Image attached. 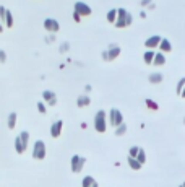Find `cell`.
I'll return each mask as SVG.
<instances>
[{
	"label": "cell",
	"instance_id": "1",
	"mask_svg": "<svg viewBox=\"0 0 185 187\" xmlns=\"http://www.w3.org/2000/svg\"><path fill=\"white\" fill-rule=\"evenodd\" d=\"M47 155V150H45V143L42 140H36L33 145V158L34 159H44Z\"/></svg>",
	"mask_w": 185,
	"mask_h": 187
},
{
	"label": "cell",
	"instance_id": "2",
	"mask_svg": "<svg viewBox=\"0 0 185 187\" xmlns=\"http://www.w3.org/2000/svg\"><path fill=\"white\" fill-rule=\"evenodd\" d=\"M94 129L96 132H99V134H102V132H106V129H107V122H106V112L104 111H98L94 116Z\"/></svg>",
	"mask_w": 185,
	"mask_h": 187
},
{
	"label": "cell",
	"instance_id": "3",
	"mask_svg": "<svg viewBox=\"0 0 185 187\" xmlns=\"http://www.w3.org/2000/svg\"><path fill=\"white\" fill-rule=\"evenodd\" d=\"M84 163H86V159L83 158V156H78V155H73L70 159V166H72V173L73 174H78L81 173V169H83Z\"/></svg>",
	"mask_w": 185,
	"mask_h": 187
},
{
	"label": "cell",
	"instance_id": "4",
	"mask_svg": "<svg viewBox=\"0 0 185 187\" xmlns=\"http://www.w3.org/2000/svg\"><path fill=\"white\" fill-rule=\"evenodd\" d=\"M44 29L47 33H57L60 29V25L55 18H45L44 20Z\"/></svg>",
	"mask_w": 185,
	"mask_h": 187
},
{
	"label": "cell",
	"instance_id": "5",
	"mask_svg": "<svg viewBox=\"0 0 185 187\" xmlns=\"http://www.w3.org/2000/svg\"><path fill=\"white\" fill-rule=\"evenodd\" d=\"M109 122H111V125H114V127L122 125V114H120V111L111 109V112H109Z\"/></svg>",
	"mask_w": 185,
	"mask_h": 187
},
{
	"label": "cell",
	"instance_id": "6",
	"mask_svg": "<svg viewBox=\"0 0 185 187\" xmlns=\"http://www.w3.org/2000/svg\"><path fill=\"white\" fill-rule=\"evenodd\" d=\"M63 130V120H55V122L50 125V137L52 138H59L62 135Z\"/></svg>",
	"mask_w": 185,
	"mask_h": 187
},
{
	"label": "cell",
	"instance_id": "7",
	"mask_svg": "<svg viewBox=\"0 0 185 187\" xmlns=\"http://www.w3.org/2000/svg\"><path fill=\"white\" fill-rule=\"evenodd\" d=\"M75 11H77L80 16H88V15H91L89 5L84 4V2H77V4H75Z\"/></svg>",
	"mask_w": 185,
	"mask_h": 187
},
{
	"label": "cell",
	"instance_id": "8",
	"mask_svg": "<svg viewBox=\"0 0 185 187\" xmlns=\"http://www.w3.org/2000/svg\"><path fill=\"white\" fill-rule=\"evenodd\" d=\"M42 99H44L49 106H55V104H57V95L54 91H50V90L42 91Z\"/></svg>",
	"mask_w": 185,
	"mask_h": 187
},
{
	"label": "cell",
	"instance_id": "9",
	"mask_svg": "<svg viewBox=\"0 0 185 187\" xmlns=\"http://www.w3.org/2000/svg\"><path fill=\"white\" fill-rule=\"evenodd\" d=\"M117 15H119V18H117V21H115V25L117 26H125L130 23V15L125 13V10H119L117 11Z\"/></svg>",
	"mask_w": 185,
	"mask_h": 187
},
{
	"label": "cell",
	"instance_id": "10",
	"mask_svg": "<svg viewBox=\"0 0 185 187\" xmlns=\"http://www.w3.org/2000/svg\"><path fill=\"white\" fill-rule=\"evenodd\" d=\"M15 151L18 153V155H23V153L26 151V146H25V143H23V140H21V137L18 135L16 138H15Z\"/></svg>",
	"mask_w": 185,
	"mask_h": 187
},
{
	"label": "cell",
	"instance_id": "11",
	"mask_svg": "<svg viewBox=\"0 0 185 187\" xmlns=\"http://www.w3.org/2000/svg\"><path fill=\"white\" fill-rule=\"evenodd\" d=\"M89 104H91V99H89L88 95H81V96L77 98V106L78 107H84V106H89Z\"/></svg>",
	"mask_w": 185,
	"mask_h": 187
},
{
	"label": "cell",
	"instance_id": "12",
	"mask_svg": "<svg viewBox=\"0 0 185 187\" xmlns=\"http://www.w3.org/2000/svg\"><path fill=\"white\" fill-rule=\"evenodd\" d=\"M7 127L10 129V130L16 127V112H10V114H8V117H7Z\"/></svg>",
	"mask_w": 185,
	"mask_h": 187
},
{
	"label": "cell",
	"instance_id": "13",
	"mask_svg": "<svg viewBox=\"0 0 185 187\" xmlns=\"http://www.w3.org/2000/svg\"><path fill=\"white\" fill-rule=\"evenodd\" d=\"M5 26H7V28H11V26H13V15H11L10 10H7V16H5Z\"/></svg>",
	"mask_w": 185,
	"mask_h": 187
},
{
	"label": "cell",
	"instance_id": "14",
	"mask_svg": "<svg viewBox=\"0 0 185 187\" xmlns=\"http://www.w3.org/2000/svg\"><path fill=\"white\" fill-rule=\"evenodd\" d=\"M128 164H130L132 169H140V168H141V164L138 163V159H136V158H130V156H128Z\"/></svg>",
	"mask_w": 185,
	"mask_h": 187
},
{
	"label": "cell",
	"instance_id": "15",
	"mask_svg": "<svg viewBox=\"0 0 185 187\" xmlns=\"http://www.w3.org/2000/svg\"><path fill=\"white\" fill-rule=\"evenodd\" d=\"M93 182H94V177H93V176H86V177H83V181H81V187H89Z\"/></svg>",
	"mask_w": 185,
	"mask_h": 187
},
{
	"label": "cell",
	"instance_id": "16",
	"mask_svg": "<svg viewBox=\"0 0 185 187\" xmlns=\"http://www.w3.org/2000/svg\"><path fill=\"white\" fill-rule=\"evenodd\" d=\"M20 137H21V140H23V143H25V146L28 148V143H29V132L28 130H23L20 134Z\"/></svg>",
	"mask_w": 185,
	"mask_h": 187
},
{
	"label": "cell",
	"instance_id": "17",
	"mask_svg": "<svg viewBox=\"0 0 185 187\" xmlns=\"http://www.w3.org/2000/svg\"><path fill=\"white\" fill-rule=\"evenodd\" d=\"M107 54H109V60H112L114 57L119 55V47H117V46H111V50H109Z\"/></svg>",
	"mask_w": 185,
	"mask_h": 187
},
{
	"label": "cell",
	"instance_id": "18",
	"mask_svg": "<svg viewBox=\"0 0 185 187\" xmlns=\"http://www.w3.org/2000/svg\"><path fill=\"white\" fill-rule=\"evenodd\" d=\"M38 111H39L41 114H45V112H47V107H45V104H44L42 101L38 102Z\"/></svg>",
	"mask_w": 185,
	"mask_h": 187
},
{
	"label": "cell",
	"instance_id": "19",
	"mask_svg": "<svg viewBox=\"0 0 185 187\" xmlns=\"http://www.w3.org/2000/svg\"><path fill=\"white\" fill-rule=\"evenodd\" d=\"M5 16H7V8H5L4 5H0V20L5 21Z\"/></svg>",
	"mask_w": 185,
	"mask_h": 187
},
{
	"label": "cell",
	"instance_id": "20",
	"mask_svg": "<svg viewBox=\"0 0 185 187\" xmlns=\"http://www.w3.org/2000/svg\"><path fill=\"white\" fill-rule=\"evenodd\" d=\"M138 151H140V148L132 146V148H130V158H136V156H138Z\"/></svg>",
	"mask_w": 185,
	"mask_h": 187
},
{
	"label": "cell",
	"instance_id": "21",
	"mask_svg": "<svg viewBox=\"0 0 185 187\" xmlns=\"http://www.w3.org/2000/svg\"><path fill=\"white\" fill-rule=\"evenodd\" d=\"M115 15H117V13H115V10H111V11L107 13V20H109L111 23H115Z\"/></svg>",
	"mask_w": 185,
	"mask_h": 187
},
{
	"label": "cell",
	"instance_id": "22",
	"mask_svg": "<svg viewBox=\"0 0 185 187\" xmlns=\"http://www.w3.org/2000/svg\"><path fill=\"white\" fill-rule=\"evenodd\" d=\"M125 130H127V127L122 124V125H119V127L115 129V134H117V135H123V134H125Z\"/></svg>",
	"mask_w": 185,
	"mask_h": 187
},
{
	"label": "cell",
	"instance_id": "23",
	"mask_svg": "<svg viewBox=\"0 0 185 187\" xmlns=\"http://www.w3.org/2000/svg\"><path fill=\"white\" fill-rule=\"evenodd\" d=\"M136 159H138V163H140V164H143V163H145V153H143V150H140V151H138Z\"/></svg>",
	"mask_w": 185,
	"mask_h": 187
},
{
	"label": "cell",
	"instance_id": "24",
	"mask_svg": "<svg viewBox=\"0 0 185 187\" xmlns=\"http://www.w3.org/2000/svg\"><path fill=\"white\" fill-rule=\"evenodd\" d=\"M68 49H70V44H68V43H63L62 46H60V49H59V50L63 54V52H68Z\"/></svg>",
	"mask_w": 185,
	"mask_h": 187
},
{
	"label": "cell",
	"instance_id": "25",
	"mask_svg": "<svg viewBox=\"0 0 185 187\" xmlns=\"http://www.w3.org/2000/svg\"><path fill=\"white\" fill-rule=\"evenodd\" d=\"M5 60H7V52H5V50H0V64H4Z\"/></svg>",
	"mask_w": 185,
	"mask_h": 187
},
{
	"label": "cell",
	"instance_id": "26",
	"mask_svg": "<svg viewBox=\"0 0 185 187\" xmlns=\"http://www.w3.org/2000/svg\"><path fill=\"white\" fill-rule=\"evenodd\" d=\"M73 20H75V21H77V23H80V20H81V16H80V15L77 13V11H73Z\"/></svg>",
	"mask_w": 185,
	"mask_h": 187
},
{
	"label": "cell",
	"instance_id": "27",
	"mask_svg": "<svg viewBox=\"0 0 185 187\" xmlns=\"http://www.w3.org/2000/svg\"><path fill=\"white\" fill-rule=\"evenodd\" d=\"M102 59H104V60H109V54H107V52H102Z\"/></svg>",
	"mask_w": 185,
	"mask_h": 187
},
{
	"label": "cell",
	"instance_id": "28",
	"mask_svg": "<svg viewBox=\"0 0 185 187\" xmlns=\"http://www.w3.org/2000/svg\"><path fill=\"white\" fill-rule=\"evenodd\" d=\"M89 187H99V184H98V182H96V181H94V182L91 184V186H89Z\"/></svg>",
	"mask_w": 185,
	"mask_h": 187
},
{
	"label": "cell",
	"instance_id": "29",
	"mask_svg": "<svg viewBox=\"0 0 185 187\" xmlns=\"http://www.w3.org/2000/svg\"><path fill=\"white\" fill-rule=\"evenodd\" d=\"M4 31V25H2V23H0V33Z\"/></svg>",
	"mask_w": 185,
	"mask_h": 187
},
{
	"label": "cell",
	"instance_id": "30",
	"mask_svg": "<svg viewBox=\"0 0 185 187\" xmlns=\"http://www.w3.org/2000/svg\"><path fill=\"white\" fill-rule=\"evenodd\" d=\"M184 187H185V184H184Z\"/></svg>",
	"mask_w": 185,
	"mask_h": 187
}]
</instances>
